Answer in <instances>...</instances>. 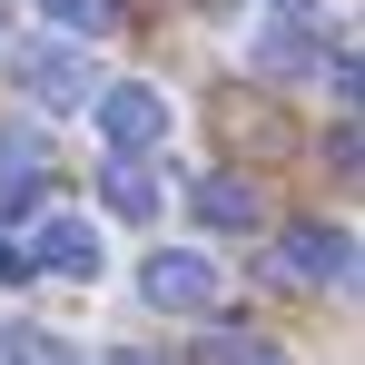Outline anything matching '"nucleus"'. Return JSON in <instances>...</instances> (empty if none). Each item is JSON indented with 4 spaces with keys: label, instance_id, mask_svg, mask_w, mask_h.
<instances>
[{
    "label": "nucleus",
    "instance_id": "7ed1b4c3",
    "mask_svg": "<svg viewBox=\"0 0 365 365\" xmlns=\"http://www.w3.org/2000/svg\"><path fill=\"white\" fill-rule=\"evenodd\" d=\"M277 267H287L297 287H356V237L326 227V217H287V227H277Z\"/></svg>",
    "mask_w": 365,
    "mask_h": 365
},
{
    "label": "nucleus",
    "instance_id": "f03ea898",
    "mask_svg": "<svg viewBox=\"0 0 365 365\" xmlns=\"http://www.w3.org/2000/svg\"><path fill=\"white\" fill-rule=\"evenodd\" d=\"M89 119H99V138H109L119 158H148V148L168 138V99H158L148 79H109V89H89Z\"/></svg>",
    "mask_w": 365,
    "mask_h": 365
},
{
    "label": "nucleus",
    "instance_id": "f8f14e48",
    "mask_svg": "<svg viewBox=\"0 0 365 365\" xmlns=\"http://www.w3.org/2000/svg\"><path fill=\"white\" fill-rule=\"evenodd\" d=\"M326 158H336V178H356V119H336V128H326Z\"/></svg>",
    "mask_w": 365,
    "mask_h": 365
},
{
    "label": "nucleus",
    "instance_id": "20e7f679",
    "mask_svg": "<svg viewBox=\"0 0 365 365\" xmlns=\"http://www.w3.org/2000/svg\"><path fill=\"white\" fill-rule=\"evenodd\" d=\"M217 287H227V277H217L197 247H158V257H148V277H138V297L168 306V316H207V306H217Z\"/></svg>",
    "mask_w": 365,
    "mask_h": 365
},
{
    "label": "nucleus",
    "instance_id": "2eb2a0df",
    "mask_svg": "<svg viewBox=\"0 0 365 365\" xmlns=\"http://www.w3.org/2000/svg\"><path fill=\"white\" fill-rule=\"evenodd\" d=\"M277 10H287V20H297V0H277Z\"/></svg>",
    "mask_w": 365,
    "mask_h": 365
},
{
    "label": "nucleus",
    "instance_id": "1a4fd4ad",
    "mask_svg": "<svg viewBox=\"0 0 365 365\" xmlns=\"http://www.w3.org/2000/svg\"><path fill=\"white\" fill-rule=\"evenodd\" d=\"M40 20L60 40H99V30H119V0H40Z\"/></svg>",
    "mask_w": 365,
    "mask_h": 365
},
{
    "label": "nucleus",
    "instance_id": "ddd939ff",
    "mask_svg": "<svg viewBox=\"0 0 365 365\" xmlns=\"http://www.w3.org/2000/svg\"><path fill=\"white\" fill-rule=\"evenodd\" d=\"M30 277V257H20V237H0V287H20Z\"/></svg>",
    "mask_w": 365,
    "mask_h": 365
},
{
    "label": "nucleus",
    "instance_id": "6e6552de",
    "mask_svg": "<svg viewBox=\"0 0 365 365\" xmlns=\"http://www.w3.org/2000/svg\"><path fill=\"white\" fill-rule=\"evenodd\" d=\"M99 197H109V217H158V178H148V158H109V168H99Z\"/></svg>",
    "mask_w": 365,
    "mask_h": 365
},
{
    "label": "nucleus",
    "instance_id": "9b49d317",
    "mask_svg": "<svg viewBox=\"0 0 365 365\" xmlns=\"http://www.w3.org/2000/svg\"><path fill=\"white\" fill-rule=\"evenodd\" d=\"M207 365H287L267 336H207Z\"/></svg>",
    "mask_w": 365,
    "mask_h": 365
},
{
    "label": "nucleus",
    "instance_id": "f257e3e1",
    "mask_svg": "<svg viewBox=\"0 0 365 365\" xmlns=\"http://www.w3.org/2000/svg\"><path fill=\"white\" fill-rule=\"evenodd\" d=\"M10 89H20L30 109H89V50H69V40H20V50H10Z\"/></svg>",
    "mask_w": 365,
    "mask_h": 365
},
{
    "label": "nucleus",
    "instance_id": "39448f33",
    "mask_svg": "<svg viewBox=\"0 0 365 365\" xmlns=\"http://www.w3.org/2000/svg\"><path fill=\"white\" fill-rule=\"evenodd\" d=\"M20 257H30V277H99L109 267V247H99L89 217H40V237L20 247Z\"/></svg>",
    "mask_w": 365,
    "mask_h": 365
},
{
    "label": "nucleus",
    "instance_id": "4468645a",
    "mask_svg": "<svg viewBox=\"0 0 365 365\" xmlns=\"http://www.w3.org/2000/svg\"><path fill=\"white\" fill-rule=\"evenodd\" d=\"M109 365H158V356H148V346H119V356H109Z\"/></svg>",
    "mask_w": 365,
    "mask_h": 365
},
{
    "label": "nucleus",
    "instance_id": "423d86ee",
    "mask_svg": "<svg viewBox=\"0 0 365 365\" xmlns=\"http://www.w3.org/2000/svg\"><path fill=\"white\" fill-rule=\"evenodd\" d=\"M316 60H326V30H306V20H267L247 40V69L257 79H316Z\"/></svg>",
    "mask_w": 365,
    "mask_h": 365
},
{
    "label": "nucleus",
    "instance_id": "9d476101",
    "mask_svg": "<svg viewBox=\"0 0 365 365\" xmlns=\"http://www.w3.org/2000/svg\"><path fill=\"white\" fill-rule=\"evenodd\" d=\"M326 89H336V109H356V89H365V69H356V40H346V30H336V40H326Z\"/></svg>",
    "mask_w": 365,
    "mask_h": 365
},
{
    "label": "nucleus",
    "instance_id": "0eeeda50",
    "mask_svg": "<svg viewBox=\"0 0 365 365\" xmlns=\"http://www.w3.org/2000/svg\"><path fill=\"white\" fill-rule=\"evenodd\" d=\"M187 207H197V217H207L217 237H247V227H257V187H247V178H227V168L187 187Z\"/></svg>",
    "mask_w": 365,
    "mask_h": 365
}]
</instances>
